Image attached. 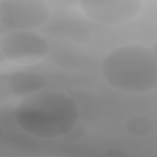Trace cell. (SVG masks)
I'll list each match as a JSON object with an SVG mask.
<instances>
[{
  "label": "cell",
  "instance_id": "1",
  "mask_svg": "<svg viewBox=\"0 0 157 157\" xmlns=\"http://www.w3.org/2000/svg\"><path fill=\"white\" fill-rule=\"evenodd\" d=\"M23 133L42 140L65 137L80 122L76 99L58 90L44 88L20 98L13 111Z\"/></svg>",
  "mask_w": 157,
  "mask_h": 157
},
{
  "label": "cell",
  "instance_id": "4",
  "mask_svg": "<svg viewBox=\"0 0 157 157\" xmlns=\"http://www.w3.org/2000/svg\"><path fill=\"white\" fill-rule=\"evenodd\" d=\"M50 48L47 39L35 30L9 32L0 40L1 56L14 64L37 63L48 55Z\"/></svg>",
  "mask_w": 157,
  "mask_h": 157
},
{
  "label": "cell",
  "instance_id": "2",
  "mask_svg": "<svg viewBox=\"0 0 157 157\" xmlns=\"http://www.w3.org/2000/svg\"><path fill=\"white\" fill-rule=\"evenodd\" d=\"M156 43L148 46L128 43L117 46L103 57L101 74L105 83L117 91L141 94L157 86Z\"/></svg>",
  "mask_w": 157,
  "mask_h": 157
},
{
  "label": "cell",
  "instance_id": "7",
  "mask_svg": "<svg viewBox=\"0 0 157 157\" xmlns=\"http://www.w3.org/2000/svg\"><path fill=\"white\" fill-rule=\"evenodd\" d=\"M154 129L152 120L148 116L136 114L129 117L125 122V129L132 136L145 137L150 134Z\"/></svg>",
  "mask_w": 157,
  "mask_h": 157
},
{
  "label": "cell",
  "instance_id": "5",
  "mask_svg": "<svg viewBox=\"0 0 157 157\" xmlns=\"http://www.w3.org/2000/svg\"><path fill=\"white\" fill-rule=\"evenodd\" d=\"M141 0H81L78 6L82 14L92 22L104 26L126 24L140 13Z\"/></svg>",
  "mask_w": 157,
  "mask_h": 157
},
{
  "label": "cell",
  "instance_id": "6",
  "mask_svg": "<svg viewBox=\"0 0 157 157\" xmlns=\"http://www.w3.org/2000/svg\"><path fill=\"white\" fill-rule=\"evenodd\" d=\"M46 80L41 74L31 71H18L9 78L8 86L12 94L23 98L45 88Z\"/></svg>",
  "mask_w": 157,
  "mask_h": 157
},
{
  "label": "cell",
  "instance_id": "9",
  "mask_svg": "<svg viewBox=\"0 0 157 157\" xmlns=\"http://www.w3.org/2000/svg\"><path fill=\"white\" fill-rule=\"evenodd\" d=\"M105 156H126V152L120 148H111L107 149L103 155Z\"/></svg>",
  "mask_w": 157,
  "mask_h": 157
},
{
  "label": "cell",
  "instance_id": "3",
  "mask_svg": "<svg viewBox=\"0 0 157 157\" xmlns=\"http://www.w3.org/2000/svg\"><path fill=\"white\" fill-rule=\"evenodd\" d=\"M51 10L44 0H1L0 26L5 34L35 30L50 19Z\"/></svg>",
  "mask_w": 157,
  "mask_h": 157
},
{
  "label": "cell",
  "instance_id": "8",
  "mask_svg": "<svg viewBox=\"0 0 157 157\" xmlns=\"http://www.w3.org/2000/svg\"><path fill=\"white\" fill-rule=\"evenodd\" d=\"M68 36L70 40L74 44L83 45L91 40V32L86 27L77 26L69 31Z\"/></svg>",
  "mask_w": 157,
  "mask_h": 157
}]
</instances>
